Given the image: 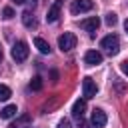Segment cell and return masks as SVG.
<instances>
[{
	"instance_id": "cell-1",
	"label": "cell",
	"mask_w": 128,
	"mask_h": 128,
	"mask_svg": "<svg viewBox=\"0 0 128 128\" xmlns=\"http://www.w3.org/2000/svg\"><path fill=\"white\" fill-rule=\"evenodd\" d=\"M100 46L108 52V54H118V50H120V40H118V36L116 34H108V36H104L102 40H100Z\"/></svg>"
},
{
	"instance_id": "cell-2",
	"label": "cell",
	"mask_w": 128,
	"mask_h": 128,
	"mask_svg": "<svg viewBox=\"0 0 128 128\" xmlns=\"http://www.w3.org/2000/svg\"><path fill=\"white\" fill-rule=\"evenodd\" d=\"M28 54H30V48H28V44H26L24 40H18V42L12 46V58H14L16 62H24V60L28 58Z\"/></svg>"
},
{
	"instance_id": "cell-3",
	"label": "cell",
	"mask_w": 128,
	"mask_h": 128,
	"mask_svg": "<svg viewBox=\"0 0 128 128\" xmlns=\"http://www.w3.org/2000/svg\"><path fill=\"white\" fill-rule=\"evenodd\" d=\"M74 46H76V36L72 32H64V34L58 36V48L62 52H70Z\"/></svg>"
},
{
	"instance_id": "cell-4",
	"label": "cell",
	"mask_w": 128,
	"mask_h": 128,
	"mask_svg": "<svg viewBox=\"0 0 128 128\" xmlns=\"http://www.w3.org/2000/svg\"><path fill=\"white\" fill-rule=\"evenodd\" d=\"M90 122H92L94 128H102V126H106V122H108L106 112L100 110V108H94V110H92V118H90Z\"/></svg>"
},
{
	"instance_id": "cell-5",
	"label": "cell",
	"mask_w": 128,
	"mask_h": 128,
	"mask_svg": "<svg viewBox=\"0 0 128 128\" xmlns=\"http://www.w3.org/2000/svg\"><path fill=\"white\" fill-rule=\"evenodd\" d=\"M92 6H94V2H92V0H74V2H72V6H70V12H72V14L88 12V10H92Z\"/></svg>"
},
{
	"instance_id": "cell-6",
	"label": "cell",
	"mask_w": 128,
	"mask_h": 128,
	"mask_svg": "<svg viewBox=\"0 0 128 128\" xmlns=\"http://www.w3.org/2000/svg\"><path fill=\"white\" fill-rule=\"evenodd\" d=\"M82 92H84V98H94L96 92H98V86L92 78H84L82 80Z\"/></svg>"
},
{
	"instance_id": "cell-7",
	"label": "cell",
	"mask_w": 128,
	"mask_h": 128,
	"mask_svg": "<svg viewBox=\"0 0 128 128\" xmlns=\"http://www.w3.org/2000/svg\"><path fill=\"white\" fill-rule=\"evenodd\" d=\"M98 26H100V18H98V16H90V18H84V20L80 22V28L86 30V32H90V34L96 32Z\"/></svg>"
},
{
	"instance_id": "cell-8",
	"label": "cell",
	"mask_w": 128,
	"mask_h": 128,
	"mask_svg": "<svg viewBox=\"0 0 128 128\" xmlns=\"http://www.w3.org/2000/svg\"><path fill=\"white\" fill-rule=\"evenodd\" d=\"M84 62L88 66H98V64H102V54L98 50H88L84 54Z\"/></svg>"
},
{
	"instance_id": "cell-9",
	"label": "cell",
	"mask_w": 128,
	"mask_h": 128,
	"mask_svg": "<svg viewBox=\"0 0 128 128\" xmlns=\"http://www.w3.org/2000/svg\"><path fill=\"white\" fill-rule=\"evenodd\" d=\"M60 6H62V2L56 0V2L48 8V14H46V20H48V22H56V20H58V16H60Z\"/></svg>"
},
{
	"instance_id": "cell-10",
	"label": "cell",
	"mask_w": 128,
	"mask_h": 128,
	"mask_svg": "<svg viewBox=\"0 0 128 128\" xmlns=\"http://www.w3.org/2000/svg\"><path fill=\"white\" fill-rule=\"evenodd\" d=\"M84 112H86V100H84V98H78V100L74 102V106H72V114H74L78 120H82Z\"/></svg>"
},
{
	"instance_id": "cell-11",
	"label": "cell",
	"mask_w": 128,
	"mask_h": 128,
	"mask_svg": "<svg viewBox=\"0 0 128 128\" xmlns=\"http://www.w3.org/2000/svg\"><path fill=\"white\" fill-rule=\"evenodd\" d=\"M16 112H18L16 104H8V106H4V108L0 110V118H2V120H10V118L16 116Z\"/></svg>"
},
{
	"instance_id": "cell-12",
	"label": "cell",
	"mask_w": 128,
	"mask_h": 128,
	"mask_svg": "<svg viewBox=\"0 0 128 128\" xmlns=\"http://www.w3.org/2000/svg\"><path fill=\"white\" fill-rule=\"evenodd\" d=\"M10 128H32V126H30V116H28V114H22L18 120H14V122L10 124Z\"/></svg>"
},
{
	"instance_id": "cell-13",
	"label": "cell",
	"mask_w": 128,
	"mask_h": 128,
	"mask_svg": "<svg viewBox=\"0 0 128 128\" xmlns=\"http://www.w3.org/2000/svg\"><path fill=\"white\" fill-rule=\"evenodd\" d=\"M22 24H24L26 28H34V26H36V18L32 16L30 10H24V12H22Z\"/></svg>"
},
{
	"instance_id": "cell-14",
	"label": "cell",
	"mask_w": 128,
	"mask_h": 128,
	"mask_svg": "<svg viewBox=\"0 0 128 128\" xmlns=\"http://www.w3.org/2000/svg\"><path fill=\"white\" fill-rule=\"evenodd\" d=\"M34 46L42 52V54H50V44L44 40V38H40V36H36L34 38Z\"/></svg>"
},
{
	"instance_id": "cell-15",
	"label": "cell",
	"mask_w": 128,
	"mask_h": 128,
	"mask_svg": "<svg viewBox=\"0 0 128 128\" xmlns=\"http://www.w3.org/2000/svg\"><path fill=\"white\" fill-rule=\"evenodd\" d=\"M10 96H12V90L6 84H0V102H6Z\"/></svg>"
},
{
	"instance_id": "cell-16",
	"label": "cell",
	"mask_w": 128,
	"mask_h": 128,
	"mask_svg": "<svg viewBox=\"0 0 128 128\" xmlns=\"http://www.w3.org/2000/svg\"><path fill=\"white\" fill-rule=\"evenodd\" d=\"M42 88V78L40 76H34L32 82H30V90H40Z\"/></svg>"
},
{
	"instance_id": "cell-17",
	"label": "cell",
	"mask_w": 128,
	"mask_h": 128,
	"mask_svg": "<svg viewBox=\"0 0 128 128\" xmlns=\"http://www.w3.org/2000/svg\"><path fill=\"white\" fill-rule=\"evenodd\" d=\"M116 22H118V16H116L114 12H108V14H106V24H108V26H114Z\"/></svg>"
},
{
	"instance_id": "cell-18",
	"label": "cell",
	"mask_w": 128,
	"mask_h": 128,
	"mask_svg": "<svg viewBox=\"0 0 128 128\" xmlns=\"http://www.w3.org/2000/svg\"><path fill=\"white\" fill-rule=\"evenodd\" d=\"M12 16H14V10H12L10 6H6V8L2 10V18H6V20H10Z\"/></svg>"
},
{
	"instance_id": "cell-19",
	"label": "cell",
	"mask_w": 128,
	"mask_h": 128,
	"mask_svg": "<svg viewBox=\"0 0 128 128\" xmlns=\"http://www.w3.org/2000/svg\"><path fill=\"white\" fill-rule=\"evenodd\" d=\"M56 128H70V122H68V120H60Z\"/></svg>"
},
{
	"instance_id": "cell-20",
	"label": "cell",
	"mask_w": 128,
	"mask_h": 128,
	"mask_svg": "<svg viewBox=\"0 0 128 128\" xmlns=\"http://www.w3.org/2000/svg\"><path fill=\"white\" fill-rule=\"evenodd\" d=\"M120 70H122V72H124V74L128 76V60H124V62L120 64Z\"/></svg>"
},
{
	"instance_id": "cell-21",
	"label": "cell",
	"mask_w": 128,
	"mask_h": 128,
	"mask_svg": "<svg viewBox=\"0 0 128 128\" xmlns=\"http://www.w3.org/2000/svg\"><path fill=\"white\" fill-rule=\"evenodd\" d=\"M12 2H14V4H24L26 0H12Z\"/></svg>"
},
{
	"instance_id": "cell-22",
	"label": "cell",
	"mask_w": 128,
	"mask_h": 128,
	"mask_svg": "<svg viewBox=\"0 0 128 128\" xmlns=\"http://www.w3.org/2000/svg\"><path fill=\"white\" fill-rule=\"evenodd\" d=\"M124 30L128 32V18H126V22H124Z\"/></svg>"
},
{
	"instance_id": "cell-23",
	"label": "cell",
	"mask_w": 128,
	"mask_h": 128,
	"mask_svg": "<svg viewBox=\"0 0 128 128\" xmlns=\"http://www.w3.org/2000/svg\"><path fill=\"white\" fill-rule=\"evenodd\" d=\"M0 62H2V48H0Z\"/></svg>"
}]
</instances>
